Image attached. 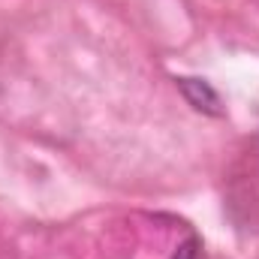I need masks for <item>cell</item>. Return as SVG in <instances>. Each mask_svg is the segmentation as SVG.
Wrapping results in <instances>:
<instances>
[{"label": "cell", "mask_w": 259, "mask_h": 259, "mask_svg": "<svg viewBox=\"0 0 259 259\" xmlns=\"http://www.w3.org/2000/svg\"><path fill=\"white\" fill-rule=\"evenodd\" d=\"M178 88L181 94L187 97V103L193 106L196 112H205V115H223V106H220V94L202 81V78H178Z\"/></svg>", "instance_id": "6da1fadb"}, {"label": "cell", "mask_w": 259, "mask_h": 259, "mask_svg": "<svg viewBox=\"0 0 259 259\" xmlns=\"http://www.w3.org/2000/svg\"><path fill=\"white\" fill-rule=\"evenodd\" d=\"M175 259H193V250H190V247H181V253Z\"/></svg>", "instance_id": "7a4b0ae2"}]
</instances>
